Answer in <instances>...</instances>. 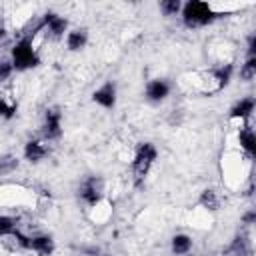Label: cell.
I'll use <instances>...</instances> for the list:
<instances>
[{
  "instance_id": "6da1fadb",
  "label": "cell",
  "mask_w": 256,
  "mask_h": 256,
  "mask_svg": "<svg viewBox=\"0 0 256 256\" xmlns=\"http://www.w3.org/2000/svg\"><path fill=\"white\" fill-rule=\"evenodd\" d=\"M184 24L188 28H198V26H206L208 22L214 20V10L208 2H200V0H192L184 6Z\"/></svg>"
},
{
  "instance_id": "7a4b0ae2",
  "label": "cell",
  "mask_w": 256,
  "mask_h": 256,
  "mask_svg": "<svg viewBox=\"0 0 256 256\" xmlns=\"http://www.w3.org/2000/svg\"><path fill=\"white\" fill-rule=\"evenodd\" d=\"M156 156H158V152H156L154 144H150V142H144L136 148V156H134V162H132V172H134L136 184H140L146 178V174L150 172Z\"/></svg>"
},
{
  "instance_id": "3957f363",
  "label": "cell",
  "mask_w": 256,
  "mask_h": 256,
  "mask_svg": "<svg viewBox=\"0 0 256 256\" xmlns=\"http://www.w3.org/2000/svg\"><path fill=\"white\" fill-rule=\"evenodd\" d=\"M40 60H38V54L32 46V40L30 38H24L20 40L14 48H12V66L16 70H28L32 66H36Z\"/></svg>"
},
{
  "instance_id": "277c9868",
  "label": "cell",
  "mask_w": 256,
  "mask_h": 256,
  "mask_svg": "<svg viewBox=\"0 0 256 256\" xmlns=\"http://www.w3.org/2000/svg\"><path fill=\"white\" fill-rule=\"evenodd\" d=\"M102 180L100 178H96V176H90V178H86L84 182H82V186H80V196H82V200L86 202V204H90V206H94V204H98L100 200H102Z\"/></svg>"
},
{
  "instance_id": "5b68a950",
  "label": "cell",
  "mask_w": 256,
  "mask_h": 256,
  "mask_svg": "<svg viewBox=\"0 0 256 256\" xmlns=\"http://www.w3.org/2000/svg\"><path fill=\"white\" fill-rule=\"evenodd\" d=\"M62 134V116L56 108L46 110L44 116V138L46 140H56Z\"/></svg>"
},
{
  "instance_id": "8992f818",
  "label": "cell",
  "mask_w": 256,
  "mask_h": 256,
  "mask_svg": "<svg viewBox=\"0 0 256 256\" xmlns=\"http://www.w3.org/2000/svg\"><path fill=\"white\" fill-rule=\"evenodd\" d=\"M94 102L96 104H100V106H104V108H112L114 104H116V86L112 84V82H106L102 88H98L96 92H94Z\"/></svg>"
},
{
  "instance_id": "52a82bcc",
  "label": "cell",
  "mask_w": 256,
  "mask_h": 256,
  "mask_svg": "<svg viewBox=\"0 0 256 256\" xmlns=\"http://www.w3.org/2000/svg\"><path fill=\"white\" fill-rule=\"evenodd\" d=\"M46 154H48V144H46V140H30V142L24 146V156H26V160H30V162H40Z\"/></svg>"
},
{
  "instance_id": "ba28073f",
  "label": "cell",
  "mask_w": 256,
  "mask_h": 256,
  "mask_svg": "<svg viewBox=\"0 0 256 256\" xmlns=\"http://www.w3.org/2000/svg\"><path fill=\"white\" fill-rule=\"evenodd\" d=\"M42 26L50 32V36H62L64 34V30H66V20L64 18H60L58 14H52V12H48L46 16H44V20H42Z\"/></svg>"
},
{
  "instance_id": "9c48e42d",
  "label": "cell",
  "mask_w": 256,
  "mask_h": 256,
  "mask_svg": "<svg viewBox=\"0 0 256 256\" xmlns=\"http://www.w3.org/2000/svg\"><path fill=\"white\" fill-rule=\"evenodd\" d=\"M168 92H170V86H168L166 80H152V82H148V86H146V96H148V100H152V102L164 100V98L168 96Z\"/></svg>"
},
{
  "instance_id": "30bf717a",
  "label": "cell",
  "mask_w": 256,
  "mask_h": 256,
  "mask_svg": "<svg viewBox=\"0 0 256 256\" xmlns=\"http://www.w3.org/2000/svg\"><path fill=\"white\" fill-rule=\"evenodd\" d=\"M238 140H240V148H242L248 156H252V154H254V150H256V136H254V130H252L250 126L240 128Z\"/></svg>"
},
{
  "instance_id": "8fae6325",
  "label": "cell",
  "mask_w": 256,
  "mask_h": 256,
  "mask_svg": "<svg viewBox=\"0 0 256 256\" xmlns=\"http://www.w3.org/2000/svg\"><path fill=\"white\" fill-rule=\"evenodd\" d=\"M30 250L42 254V256H48L52 250H54V242L50 236H36V238H30Z\"/></svg>"
},
{
  "instance_id": "7c38bea8",
  "label": "cell",
  "mask_w": 256,
  "mask_h": 256,
  "mask_svg": "<svg viewBox=\"0 0 256 256\" xmlns=\"http://www.w3.org/2000/svg\"><path fill=\"white\" fill-rule=\"evenodd\" d=\"M252 112H254V98H244V100H240V102L230 110V118L246 120Z\"/></svg>"
},
{
  "instance_id": "4fadbf2b",
  "label": "cell",
  "mask_w": 256,
  "mask_h": 256,
  "mask_svg": "<svg viewBox=\"0 0 256 256\" xmlns=\"http://www.w3.org/2000/svg\"><path fill=\"white\" fill-rule=\"evenodd\" d=\"M14 112H16V102H14V98L10 96V92H6V90L0 88V116L10 118Z\"/></svg>"
},
{
  "instance_id": "5bb4252c",
  "label": "cell",
  "mask_w": 256,
  "mask_h": 256,
  "mask_svg": "<svg viewBox=\"0 0 256 256\" xmlns=\"http://www.w3.org/2000/svg\"><path fill=\"white\" fill-rule=\"evenodd\" d=\"M66 44L70 50H80L86 44V30H72L66 36Z\"/></svg>"
},
{
  "instance_id": "9a60e30c",
  "label": "cell",
  "mask_w": 256,
  "mask_h": 256,
  "mask_svg": "<svg viewBox=\"0 0 256 256\" xmlns=\"http://www.w3.org/2000/svg\"><path fill=\"white\" fill-rule=\"evenodd\" d=\"M192 248V240L186 234H176L172 238V252L174 254H186Z\"/></svg>"
},
{
  "instance_id": "2e32d148",
  "label": "cell",
  "mask_w": 256,
  "mask_h": 256,
  "mask_svg": "<svg viewBox=\"0 0 256 256\" xmlns=\"http://www.w3.org/2000/svg\"><path fill=\"white\" fill-rule=\"evenodd\" d=\"M228 252H230L232 256H248V254H250V244H248V240H246L244 236H238V238L232 242V246L228 248Z\"/></svg>"
},
{
  "instance_id": "e0dca14e",
  "label": "cell",
  "mask_w": 256,
  "mask_h": 256,
  "mask_svg": "<svg viewBox=\"0 0 256 256\" xmlns=\"http://www.w3.org/2000/svg\"><path fill=\"white\" fill-rule=\"evenodd\" d=\"M200 204L204 208H208V210H216L218 204H220V200H218V196H216L214 190H204L202 196H200Z\"/></svg>"
},
{
  "instance_id": "ac0fdd59",
  "label": "cell",
  "mask_w": 256,
  "mask_h": 256,
  "mask_svg": "<svg viewBox=\"0 0 256 256\" xmlns=\"http://www.w3.org/2000/svg\"><path fill=\"white\" fill-rule=\"evenodd\" d=\"M254 76H256V58L252 56V58H248L246 64L240 68V78L246 80V82H250Z\"/></svg>"
},
{
  "instance_id": "d6986e66",
  "label": "cell",
  "mask_w": 256,
  "mask_h": 256,
  "mask_svg": "<svg viewBox=\"0 0 256 256\" xmlns=\"http://www.w3.org/2000/svg\"><path fill=\"white\" fill-rule=\"evenodd\" d=\"M16 230V220L10 216H0V236H8Z\"/></svg>"
},
{
  "instance_id": "ffe728a7",
  "label": "cell",
  "mask_w": 256,
  "mask_h": 256,
  "mask_svg": "<svg viewBox=\"0 0 256 256\" xmlns=\"http://www.w3.org/2000/svg\"><path fill=\"white\" fill-rule=\"evenodd\" d=\"M18 166V160L14 156H6V158H0V176L4 174H10L12 170H16Z\"/></svg>"
},
{
  "instance_id": "44dd1931",
  "label": "cell",
  "mask_w": 256,
  "mask_h": 256,
  "mask_svg": "<svg viewBox=\"0 0 256 256\" xmlns=\"http://www.w3.org/2000/svg\"><path fill=\"white\" fill-rule=\"evenodd\" d=\"M160 10H162L166 16H172V14H176V12L180 10V2H178V0H164V2L160 4Z\"/></svg>"
},
{
  "instance_id": "7402d4cb",
  "label": "cell",
  "mask_w": 256,
  "mask_h": 256,
  "mask_svg": "<svg viewBox=\"0 0 256 256\" xmlns=\"http://www.w3.org/2000/svg\"><path fill=\"white\" fill-rule=\"evenodd\" d=\"M12 70H14V66L10 60H0V80H6L12 74Z\"/></svg>"
},
{
  "instance_id": "603a6c76",
  "label": "cell",
  "mask_w": 256,
  "mask_h": 256,
  "mask_svg": "<svg viewBox=\"0 0 256 256\" xmlns=\"http://www.w3.org/2000/svg\"><path fill=\"white\" fill-rule=\"evenodd\" d=\"M4 40H6V30H4V28H0V44H2Z\"/></svg>"
}]
</instances>
